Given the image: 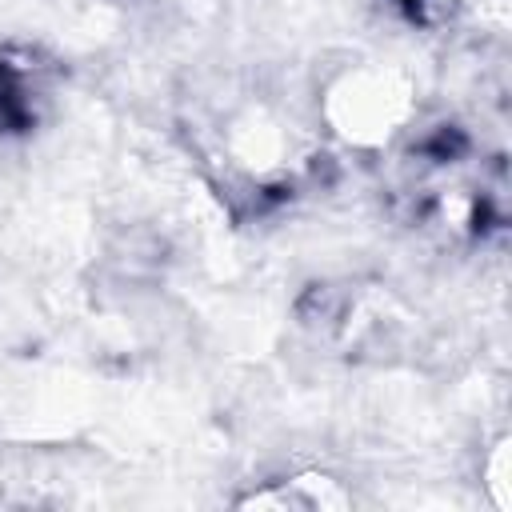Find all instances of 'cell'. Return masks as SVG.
Wrapping results in <instances>:
<instances>
[{
  "mask_svg": "<svg viewBox=\"0 0 512 512\" xmlns=\"http://www.w3.org/2000/svg\"><path fill=\"white\" fill-rule=\"evenodd\" d=\"M412 112H416V84L396 64H380V60L356 64L324 88L328 128L356 148L388 144L392 136L404 132Z\"/></svg>",
  "mask_w": 512,
  "mask_h": 512,
  "instance_id": "obj_1",
  "label": "cell"
},
{
  "mask_svg": "<svg viewBox=\"0 0 512 512\" xmlns=\"http://www.w3.org/2000/svg\"><path fill=\"white\" fill-rule=\"evenodd\" d=\"M512 460H508V436H500L492 448H488V460H484V488H488V500L504 512L512 504Z\"/></svg>",
  "mask_w": 512,
  "mask_h": 512,
  "instance_id": "obj_2",
  "label": "cell"
}]
</instances>
